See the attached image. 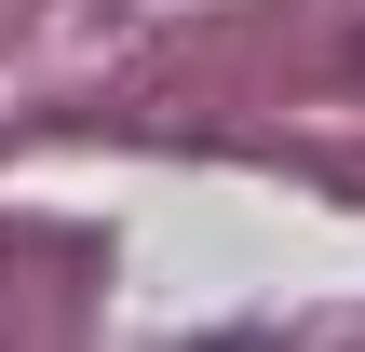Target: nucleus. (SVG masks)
<instances>
[{"label": "nucleus", "mask_w": 365, "mask_h": 352, "mask_svg": "<svg viewBox=\"0 0 365 352\" xmlns=\"http://www.w3.org/2000/svg\"><path fill=\"white\" fill-rule=\"evenodd\" d=\"M339 68H352V95H365V14H352V41H339Z\"/></svg>", "instance_id": "obj_1"}]
</instances>
